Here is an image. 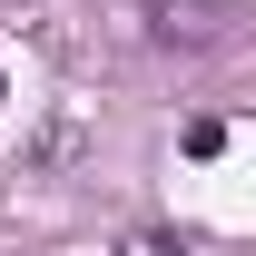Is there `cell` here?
Instances as JSON below:
<instances>
[{
  "label": "cell",
  "instance_id": "cell-1",
  "mask_svg": "<svg viewBox=\"0 0 256 256\" xmlns=\"http://www.w3.org/2000/svg\"><path fill=\"white\" fill-rule=\"evenodd\" d=\"M148 30L178 40V50H197V40H217V10L207 0H148Z\"/></svg>",
  "mask_w": 256,
  "mask_h": 256
},
{
  "label": "cell",
  "instance_id": "cell-2",
  "mask_svg": "<svg viewBox=\"0 0 256 256\" xmlns=\"http://www.w3.org/2000/svg\"><path fill=\"white\" fill-rule=\"evenodd\" d=\"M118 256H188V236H168V226H138V236H118Z\"/></svg>",
  "mask_w": 256,
  "mask_h": 256
}]
</instances>
